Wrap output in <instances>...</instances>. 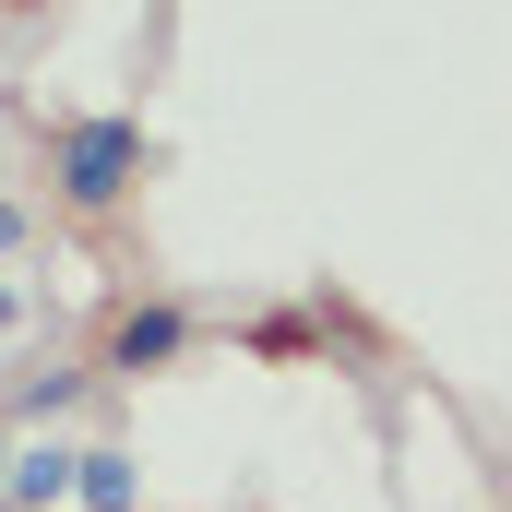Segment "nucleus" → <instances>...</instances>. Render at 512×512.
Instances as JSON below:
<instances>
[{
  "label": "nucleus",
  "instance_id": "obj_5",
  "mask_svg": "<svg viewBox=\"0 0 512 512\" xmlns=\"http://www.w3.org/2000/svg\"><path fill=\"white\" fill-rule=\"evenodd\" d=\"M0 322H12V286H0Z\"/></svg>",
  "mask_w": 512,
  "mask_h": 512
},
{
  "label": "nucleus",
  "instance_id": "obj_6",
  "mask_svg": "<svg viewBox=\"0 0 512 512\" xmlns=\"http://www.w3.org/2000/svg\"><path fill=\"white\" fill-rule=\"evenodd\" d=\"M0 465H12V453H0Z\"/></svg>",
  "mask_w": 512,
  "mask_h": 512
},
{
  "label": "nucleus",
  "instance_id": "obj_4",
  "mask_svg": "<svg viewBox=\"0 0 512 512\" xmlns=\"http://www.w3.org/2000/svg\"><path fill=\"white\" fill-rule=\"evenodd\" d=\"M60 489H72V453H24V465H12V501H60Z\"/></svg>",
  "mask_w": 512,
  "mask_h": 512
},
{
  "label": "nucleus",
  "instance_id": "obj_3",
  "mask_svg": "<svg viewBox=\"0 0 512 512\" xmlns=\"http://www.w3.org/2000/svg\"><path fill=\"white\" fill-rule=\"evenodd\" d=\"M72 501L84 512H131V453H72Z\"/></svg>",
  "mask_w": 512,
  "mask_h": 512
},
{
  "label": "nucleus",
  "instance_id": "obj_1",
  "mask_svg": "<svg viewBox=\"0 0 512 512\" xmlns=\"http://www.w3.org/2000/svg\"><path fill=\"white\" fill-rule=\"evenodd\" d=\"M48 179H60L72 203H120L131 179H143V131H131V120H72L60 155H48Z\"/></svg>",
  "mask_w": 512,
  "mask_h": 512
},
{
  "label": "nucleus",
  "instance_id": "obj_2",
  "mask_svg": "<svg viewBox=\"0 0 512 512\" xmlns=\"http://www.w3.org/2000/svg\"><path fill=\"white\" fill-rule=\"evenodd\" d=\"M179 346H191V322H179V310H131L108 358H120V370H155V358H179Z\"/></svg>",
  "mask_w": 512,
  "mask_h": 512
}]
</instances>
